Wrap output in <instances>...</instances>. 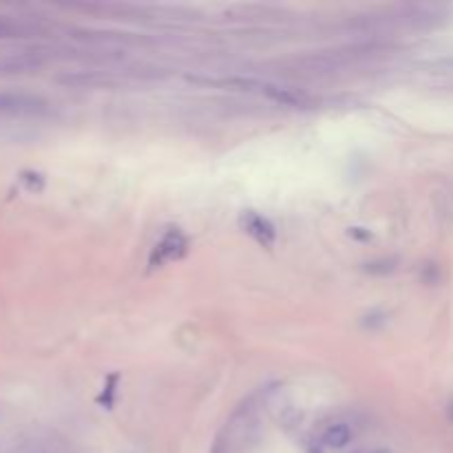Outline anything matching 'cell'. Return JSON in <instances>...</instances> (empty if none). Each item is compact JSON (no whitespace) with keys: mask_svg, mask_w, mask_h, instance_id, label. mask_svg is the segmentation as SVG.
I'll list each match as a JSON object with an SVG mask.
<instances>
[{"mask_svg":"<svg viewBox=\"0 0 453 453\" xmlns=\"http://www.w3.org/2000/svg\"><path fill=\"white\" fill-rule=\"evenodd\" d=\"M257 429H259V409L253 400H248L221 429V434L217 436V442L213 447V453H243L253 444Z\"/></svg>","mask_w":453,"mask_h":453,"instance_id":"obj_1","label":"cell"},{"mask_svg":"<svg viewBox=\"0 0 453 453\" xmlns=\"http://www.w3.org/2000/svg\"><path fill=\"white\" fill-rule=\"evenodd\" d=\"M49 104L34 93H22V91H0V116L14 118H34L44 116Z\"/></svg>","mask_w":453,"mask_h":453,"instance_id":"obj_2","label":"cell"},{"mask_svg":"<svg viewBox=\"0 0 453 453\" xmlns=\"http://www.w3.org/2000/svg\"><path fill=\"white\" fill-rule=\"evenodd\" d=\"M186 250V239L181 237L179 230H170L168 235H164V239L155 245V253H153V263H166L177 259L181 253Z\"/></svg>","mask_w":453,"mask_h":453,"instance_id":"obj_3","label":"cell"},{"mask_svg":"<svg viewBox=\"0 0 453 453\" xmlns=\"http://www.w3.org/2000/svg\"><path fill=\"white\" fill-rule=\"evenodd\" d=\"M243 221H245V230L250 233L259 243L270 245L272 241H275V237H277L275 228H272V223H270L268 219H263L261 215H257V213H248V215L243 217Z\"/></svg>","mask_w":453,"mask_h":453,"instance_id":"obj_4","label":"cell"},{"mask_svg":"<svg viewBox=\"0 0 453 453\" xmlns=\"http://www.w3.org/2000/svg\"><path fill=\"white\" fill-rule=\"evenodd\" d=\"M352 429H350V424H345V422H336V424H330L325 432H323V436H321V440H323V444L325 447H330V449H343V447H347L350 442H352Z\"/></svg>","mask_w":453,"mask_h":453,"instance_id":"obj_5","label":"cell"}]
</instances>
